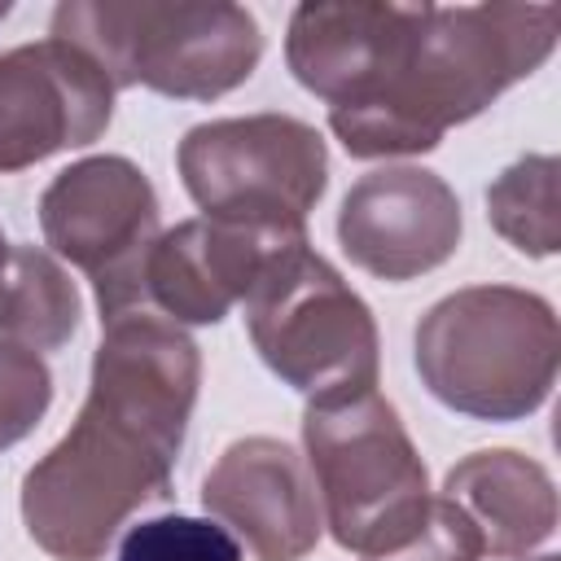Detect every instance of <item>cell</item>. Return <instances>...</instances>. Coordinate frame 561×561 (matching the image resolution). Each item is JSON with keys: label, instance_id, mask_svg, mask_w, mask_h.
Here are the masks:
<instances>
[{"label": "cell", "instance_id": "2", "mask_svg": "<svg viewBox=\"0 0 561 561\" xmlns=\"http://www.w3.org/2000/svg\"><path fill=\"white\" fill-rule=\"evenodd\" d=\"M557 31V4H430L390 83L355 110H333L329 127L351 158L425 153L535 75L552 57Z\"/></svg>", "mask_w": 561, "mask_h": 561}, {"label": "cell", "instance_id": "17", "mask_svg": "<svg viewBox=\"0 0 561 561\" xmlns=\"http://www.w3.org/2000/svg\"><path fill=\"white\" fill-rule=\"evenodd\" d=\"M118 561H241V543L219 522L167 513L131 526L118 543Z\"/></svg>", "mask_w": 561, "mask_h": 561}, {"label": "cell", "instance_id": "22", "mask_svg": "<svg viewBox=\"0 0 561 561\" xmlns=\"http://www.w3.org/2000/svg\"><path fill=\"white\" fill-rule=\"evenodd\" d=\"M535 561H557V557H535Z\"/></svg>", "mask_w": 561, "mask_h": 561}, {"label": "cell", "instance_id": "1", "mask_svg": "<svg viewBox=\"0 0 561 561\" xmlns=\"http://www.w3.org/2000/svg\"><path fill=\"white\" fill-rule=\"evenodd\" d=\"M197 381V342L175 320L149 307L101 320L88 399L22 478V522L48 557L96 561L140 504L171 495Z\"/></svg>", "mask_w": 561, "mask_h": 561}, {"label": "cell", "instance_id": "15", "mask_svg": "<svg viewBox=\"0 0 561 561\" xmlns=\"http://www.w3.org/2000/svg\"><path fill=\"white\" fill-rule=\"evenodd\" d=\"M83 302L70 272L39 245H13L0 267V333L26 351H57L79 329Z\"/></svg>", "mask_w": 561, "mask_h": 561}, {"label": "cell", "instance_id": "4", "mask_svg": "<svg viewBox=\"0 0 561 561\" xmlns=\"http://www.w3.org/2000/svg\"><path fill=\"white\" fill-rule=\"evenodd\" d=\"M561 329L552 307L513 285H469L438 298L416 324V373L451 412L517 421L543 408L557 381Z\"/></svg>", "mask_w": 561, "mask_h": 561}, {"label": "cell", "instance_id": "7", "mask_svg": "<svg viewBox=\"0 0 561 561\" xmlns=\"http://www.w3.org/2000/svg\"><path fill=\"white\" fill-rule=\"evenodd\" d=\"M180 180L206 219L307 232V210L329 184L324 136L289 114L210 118L184 131Z\"/></svg>", "mask_w": 561, "mask_h": 561}, {"label": "cell", "instance_id": "9", "mask_svg": "<svg viewBox=\"0 0 561 561\" xmlns=\"http://www.w3.org/2000/svg\"><path fill=\"white\" fill-rule=\"evenodd\" d=\"M114 114V83L75 44L48 35L0 53V171L92 145Z\"/></svg>", "mask_w": 561, "mask_h": 561}, {"label": "cell", "instance_id": "21", "mask_svg": "<svg viewBox=\"0 0 561 561\" xmlns=\"http://www.w3.org/2000/svg\"><path fill=\"white\" fill-rule=\"evenodd\" d=\"M0 18H9V0H0Z\"/></svg>", "mask_w": 561, "mask_h": 561}, {"label": "cell", "instance_id": "13", "mask_svg": "<svg viewBox=\"0 0 561 561\" xmlns=\"http://www.w3.org/2000/svg\"><path fill=\"white\" fill-rule=\"evenodd\" d=\"M202 504L259 561H302L320 539V495L307 460L267 434L237 438L202 482Z\"/></svg>", "mask_w": 561, "mask_h": 561}, {"label": "cell", "instance_id": "12", "mask_svg": "<svg viewBox=\"0 0 561 561\" xmlns=\"http://www.w3.org/2000/svg\"><path fill=\"white\" fill-rule=\"evenodd\" d=\"M307 232H272L224 219H184L145 254L140 267V307L175 324H219L237 302H245L259 272Z\"/></svg>", "mask_w": 561, "mask_h": 561}, {"label": "cell", "instance_id": "5", "mask_svg": "<svg viewBox=\"0 0 561 561\" xmlns=\"http://www.w3.org/2000/svg\"><path fill=\"white\" fill-rule=\"evenodd\" d=\"M307 469L316 478L320 517L355 557L408 548L430 517V473L399 412L377 394L307 403L302 412Z\"/></svg>", "mask_w": 561, "mask_h": 561}, {"label": "cell", "instance_id": "6", "mask_svg": "<svg viewBox=\"0 0 561 561\" xmlns=\"http://www.w3.org/2000/svg\"><path fill=\"white\" fill-rule=\"evenodd\" d=\"M245 329L263 364L307 403L377 386V320L368 302L307 241L285 245L245 294Z\"/></svg>", "mask_w": 561, "mask_h": 561}, {"label": "cell", "instance_id": "18", "mask_svg": "<svg viewBox=\"0 0 561 561\" xmlns=\"http://www.w3.org/2000/svg\"><path fill=\"white\" fill-rule=\"evenodd\" d=\"M53 403V373L39 351L0 337V451L22 443Z\"/></svg>", "mask_w": 561, "mask_h": 561}, {"label": "cell", "instance_id": "19", "mask_svg": "<svg viewBox=\"0 0 561 561\" xmlns=\"http://www.w3.org/2000/svg\"><path fill=\"white\" fill-rule=\"evenodd\" d=\"M482 535L473 530V522L451 504V500H434L430 504V517H425V530L399 548V552H386V557H364V561H482Z\"/></svg>", "mask_w": 561, "mask_h": 561}, {"label": "cell", "instance_id": "20", "mask_svg": "<svg viewBox=\"0 0 561 561\" xmlns=\"http://www.w3.org/2000/svg\"><path fill=\"white\" fill-rule=\"evenodd\" d=\"M4 259H9V245H4V232H0V267H4Z\"/></svg>", "mask_w": 561, "mask_h": 561}, {"label": "cell", "instance_id": "11", "mask_svg": "<svg viewBox=\"0 0 561 561\" xmlns=\"http://www.w3.org/2000/svg\"><path fill=\"white\" fill-rule=\"evenodd\" d=\"M460 202L425 167H381L351 184L337 210V241L377 280H412L443 267L460 245Z\"/></svg>", "mask_w": 561, "mask_h": 561}, {"label": "cell", "instance_id": "14", "mask_svg": "<svg viewBox=\"0 0 561 561\" xmlns=\"http://www.w3.org/2000/svg\"><path fill=\"white\" fill-rule=\"evenodd\" d=\"M443 500H451L491 557H526L557 530V486L548 469L513 447H486L447 469Z\"/></svg>", "mask_w": 561, "mask_h": 561}, {"label": "cell", "instance_id": "16", "mask_svg": "<svg viewBox=\"0 0 561 561\" xmlns=\"http://www.w3.org/2000/svg\"><path fill=\"white\" fill-rule=\"evenodd\" d=\"M561 162L552 153H526L508 171L495 175L486 188V219L491 228L522 254L548 259L561 245V193H557Z\"/></svg>", "mask_w": 561, "mask_h": 561}, {"label": "cell", "instance_id": "10", "mask_svg": "<svg viewBox=\"0 0 561 561\" xmlns=\"http://www.w3.org/2000/svg\"><path fill=\"white\" fill-rule=\"evenodd\" d=\"M425 13L430 4H386V0L298 4L285 35V61L307 92L329 101V114L355 110L390 83Z\"/></svg>", "mask_w": 561, "mask_h": 561}, {"label": "cell", "instance_id": "3", "mask_svg": "<svg viewBox=\"0 0 561 561\" xmlns=\"http://www.w3.org/2000/svg\"><path fill=\"white\" fill-rule=\"evenodd\" d=\"M53 35L88 53L114 92L153 88L180 101L241 88L263 57L254 13L228 0H66Z\"/></svg>", "mask_w": 561, "mask_h": 561}, {"label": "cell", "instance_id": "8", "mask_svg": "<svg viewBox=\"0 0 561 561\" xmlns=\"http://www.w3.org/2000/svg\"><path fill=\"white\" fill-rule=\"evenodd\" d=\"M39 228L53 254L88 272L101 320L140 307V267L162 228L158 193L136 162L101 153L57 171L39 197Z\"/></svg>", "mask_w": 561, "mask_h": 561}]
</instances>
